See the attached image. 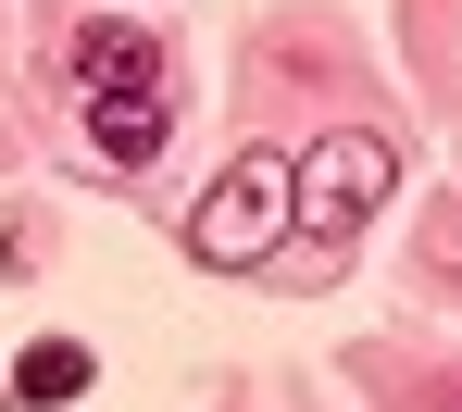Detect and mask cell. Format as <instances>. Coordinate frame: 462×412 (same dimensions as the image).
<instances>
[{
    "instance_id": "obj_3",
    "label": "cell",
    "mask_w": 462,
    "mask_h": 412,
    "mask_svg": "<svg viewBox=\"0 0 462 412\" xmlns=\"http://www.w3.org/2000/svg\"><path fill=\"white\" fill-rule=\"evenodd\" d=\"M162 138H175V87H100V100H88V151H100V163H151Z\"/></svg>"
},
{
    "instance_id": "obj_2",
    "label": "cell",
    "mask_w": 462,
    "mask_h": 412,
    "mask_svg": "<svg viewBox=\"0 0 462 412\" xmlns=\"http://www.w3.org/2000/svg\"><path fill=\"white\" fill-rule=\"evenodd\" d=\"M275 238H288V163H275V151H237V163L188 200V262L237 275V262H263Z\"/></svg>"
},
{
    "instance_id": "obj_4",
    "label": "cell",
    "mask_w": 462,
    "mask_h": 412,
    "mask_svg": "<svg viewBox=\"0 0 462 412\" xmlns=\"http://www.w3.org/2000/svg\"><path fill=\"white\" fill-rule=\"evenodd\" d=\"M88 388H100V350H88V337H38V350L13 362L0 400H13V412H63V400H88Z\"/></svg>"
},
{
    "instance_id": "obj_5",
    "label": "cell",
    "mask_w": 462,
    "mask_h": 412,
    "mask_svg": "<svg viewBox=\"0 0 462 412\" xmlns=\"http://www.w3.org/2000/svg\"><path fill=\"white\" fill-rule=\"evenodd\" d=\"M100 87H162V50L138 38V25H76V100H100Z\"/></svg>"
},
{
    "instance_id": "obj_1",
    "label": "cell",
    "mask_w": 462,
    "mask_h": 412,
    "mask_svg": "<svg viewBox=\"0 0 462 412\" xmlns=\"http://www.w3.org/2000/svg\"><path fill=\"white\" fill-rule=\"evenodd\" d=\"M387 188H400V151H387L375 125H325L300 163H288V238H300L312 262H337V250L375 225Z\"/></svg>"
}]
</instances>
